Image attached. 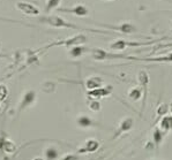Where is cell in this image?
Returning <instances> with one entry per match:
<instances>
[{
    "label": "cell",
    "mask_w": 172,
    "mask_h": 160,
    "mask_svg": "<svg viewBox=\"0 0 172 160\" xmlns=\"http://www.w3.org/2000/svg\"><path fill=\"white\" fill-rule=\"evenodd\" d=\"M36 98H37V94L35 90H27L23 92V95L20 99V103H19V112H22L24 111L26 108H29L31 107L36 101Z\"/></svg>",
    "instance_id": "277c9868"
},
{
    "label": "cell",
    "mask_w": 172,
    "mask_h": 160,
    "mask_svg": "<svg viewBox=\"0 0 172 160\" xmlns=\"http://www.w3.org/2000/svg\"><path fill=\"white\" fill-rule=\"evenodd\" d=\"M45 157L47 160H56L59 157V152L56 148H47L45 150Z\"/></svg>",
    "instance_id": "2e32d148"
},
{
    "label": "cell",
    "mask_w": 172,
    "mask_h": 160,
    "mask_svg": "<svg viewBox=\"0 0 172 160\" xmlns=\"http://www.w3.org/2000/svg\"><path fill=\"white\" fill-rule=\"evenodd\" d=\"M91 57L95 59V60H105V59H110V58H123L120 55H116V54H110L107 52H105L104 50H101V48H96L91 53Z\"/></svg>",
    "instance_id": "ba28073f"
},
{
    "label": "cell",
    "mask_w": 172,
    "mask_h": 160,
    "mask_svg": "<svg viewBox=\"0 0 172 160\" xmlns=\"http://www.w3.org/2000/svg\"><path fill=\"white\" fill-rule=\"evenodd\" d=\"M60 160H79V157H77L76 154H72V153H69V154L64 156Z\"/></svg>",
    "instance_id": "603a6c76"
},
{
    "label": "cell",
    "mask_w": 172,
    "mask_h": 160,
    "mask_svg": "<svg viewBox=\"0 0 172 160\" xmlns=\"http://www.w3.org/2000/svg\"><path fill=\"white\" fill-rule=\"evenodd\" d=\"M166 109H168V106L164 105V104H162V105L158 107V109H157L158 115H163V114H165V113H166Z\"/></svg>",
    "instance_id": "7402d4cb"
},
{
    "label": "cell",
    "mask_w": 172,
    "mask_h": 160,
    "mask_svg": "<svg viewBox=\"0 0 172 160\" xmlns=\"http://www.w3.org/2000/svg\"><path fill=\"white\" fill-rule=\"evenodd\" d=\"M171 112H172V105H171Z\"/></svg>",
    "instance_id": "484cf974"
},
{
    "label": "cell",
    "mask_w": 172,
    "mask_h": 160,
    "mask_svg": "<svg viewBox=\"0 0 172 160\" xmlns=\"http://www.w3.org/2000/svg\"><path fill=\"white\" fill-rule=\"evenodd\" d=\"M140 45L139 43H130V42H126V40H123V39H119V40H116L113 42L110 47L112 50H117V51H120V50H124L126 46H136Z\"/></svg>",
    "instance_id": "30bf717a"
},
{
    "label": "cell",
    "mask_w": 172,
    "mask_h": 160,
    "mask_svg": "<svg viewBox=\"0 0 172 160\" xmlns=\"http://www.w3.org/2000/svg\"><path fill=\"white\" fill-rule=\"evenodd\" d=\"M38 21L46 24V26H50L52 28H65V29H74V30H79V29H84V30H88V31H98V30H91V29H87V28H82L77 24H74V23H70L68 21H66L65 19H63L61 16L59 15H54V14H47V15H43L38 17Z\"/></svg>",
    "instance_id": "6da1fadb"
},
{
    "label": "cell",
    "mask_w": 172,
    "mask_h": 160,
    "mask_svg": "<svg viewBox=\"0 0 172 160\" xmlns=\"http://www.w3.org/2000/svg\"><path fill=\"white\" fill-rule=\"evenodd\" d=\"M154 139H155L156 144H158V143L162 141V134H161V131H159L158 129L155 130V132H154Z\"/></svg>",
    "instance_id": "44dd1931"
},
{
    "label": "cell",
    "mask_w": 172,
    "mask_h": 160,
    "mask_svg": "<svg viewBox=\"0 0 172 160\" xmlns=\"http://www.w3.org/2000/svg\"><path fill=\"white\" fill-rule=\"evenodd\" d=\"M84 52H86V47H83L82 45L74 46V47H70V50H69V57L73 59H76V58H80L81 55H83Z\"/></svg>",
    "instance_id": "4fadbf2b"
},
{
    "label": "cell",
    "mask_w": 172,
    "mask_h": 160,
    "mask_svg": "<svg viewBox=\"0 0 172 160\" xmlns=\"http://www.w3.org/2000/svg\"><path fill=\"white\" fill-rule=\"evenodd\" d=\"M8 95V90H7V88L5 87V85H2V84H0V100H3Z\"/></svg>",
    "instance_id": "ffe728a7"
},
{
    "label": "cell",
    "mask_w": 172,
    "mask_h": 160,
    "mask_svg": "<svg viewBox=\"0 0 172 160\" xmlns=\"http://www.w3.org/2000/svg\"><path fill=\"white\" fill-rule=\"evenodd\" d=\"M58 12L60 13H68V14H72V15H75V16H79V17H84L89 14V10L88 8L84 6V5H74L73 7H69V8H66V7H58L57 8Z\"/></svg>",
    "instance_id": "5b68a950"
},
{
    "label": "cell",
    "mask_w": 172,
    "mask_h": 160,
    "mask_svg": "<svg viewBox=\"0 0 172 160\" xmlns=\"http://www.w3.org/2000/svg\"><path fill=\"white\" fill-rule=\"evenodd\" d=\"M162 128L165 129V130H169L172 128V118H165L162 120V123H161Z\"/></svg>",
    "instance_id": "d6986e66"
},
{
    "label": "cell",
    "mask_w": 172,
    "mask_h": 160,
    "mask_svg": "<svg viewBox=\"0 0 172 160\" xmlns=\"http://www.w3.org/2000/svg\"><path fill=\"white\" fill-rule=\"evenodd\" d=\"M103 84V80L98 76H91L89 78H87L86 81V88L88 90H94L97 88H101Z\"/></svg>",
    "instance_id": "9c48e42d"
},
{
    "label": "cell",
    "mask_w": 172,
    "mask_h": 160,
    "mask_svg": "<svg viewBox=\"0 0 172 160\" xmlns=\"http://www.w3.org/2000/svg\"><path fill=\"white\" fill-rule=\"evenodd\" d=\"M128 97L132 99V100H138L140 99V97H141V91H140V89H132L130 92H128Z\"/></svg>",
    "instance_id": "ac0fdd59"
},
{
    "label": "cell",
    "mask_w": 172,
    "mask_h": 160,
    "mask_svg": "<svg viewBox=\"0 0 172 160\" xmlns=\"http://www.w3.org/2000/svg\"><path fill=\"white\" fill-rule=\"evenodd\" d=\"M100 148V143L95 139H88L86 142V144L77 150L79 153H91V152H95L97 149Z\"/></svg>",
    "instance_id": "52a82bcc"
},
{
    "label": "cell",
    "mask_w": 172,
    "mask_h": 160,
    "mask_svg": "<svg viewBox=\"0 0 172 160\" xmlns=\"http://www.w3.org/2000/svg\"><path fill=\"white\" fill-rule=\"evenodd\" d=\"M61 0H45V12L49 13L53 9H57L60 5Z\"/></svg>",
    "instance_id": "5bb4252c"
},
{
    "label": "cell",
    "mask_w": 172,
    "mask_h": 160,
    "mask_svg": "<svg viewBox=\"0 0 172 160\" xmlns=\"http://www.w3.org/2000/svg\"><path fill=\"white\" fill-rule=\"evenodd\" d=\"M106 1H112V0H106Z\"/></svg>",
    "instance_id": "d4e9b609"
},
{
    "label": "cell",
    "mask_w": 172,
    "mask_h": 160,
    "mask_svg": "<svg viewBox=\"0 0 172 160\" xmlns=\"http://www.w3.org/2000/svg\"><path fill=\"white\" fill-rule=\"evenodd\" d=\"M132 127H133V119H131V118L124 119V120L120 122V125H119V130H118L117 135H120V134H123V132H126V131L131 130ZM117 135H116V136H117Z\"/></svg>",
    "instance_id": "7c38bea8"
},
{
    "label": "cell",
    "mask_w": 172,
    "mask_h": 160,
    "mask_svg": "<svg viewBox=\"0 0 172 160\" xmlns=\"http://www.w3.org/2000/svg\"><path fill=\"white\" fill-rule=\"evenodd\" d=\"M0 104H1V100H0Z\"/></svg>",
    "instance_id": "4316f807"
},
{
    "label": "cell",
    "mask_w": 172,
    "mask_h": 160,
    "mask_svg": "<svg viewBox=\"0 0 172 160\" xmlns=\"http://www.w3.org/2000/svg\"><path fill=\"white\" fill-rule=\"evenodd\" d=\"M88 107H89L91 111L97 112V111L101 109V103H100L97 99H93V98H90V100H89V103H88Z\"/></svg>",
    "instance_id": "e0dca14e"
},
{
    "label": "cell",
    "mask_w": 172,
    "mask_h": 160,
    "mask_svg": "<svg viewBox=\"0 0 172 160\" xmlns=\"http://www.w3.org/2000/svg\"><path fill=\"white\" fill-rule=\"evenodd\" d=\"M33 160H44L43 158H40V157H36V158H34Z\"/></svg>",
    "instance_id": "cb8c5ba5"
},
{
    "label": "cell",
    "mask_w": 172,
    "mask_h": 160,
    "mask_svg": "<svg viewBox=\"0 0 172 160\" xmlns=\"http://www.w3.org/2000/svg\"><path fill=\"white\" fill-rule=\"evenodd\" d=\"M76 123H77V126L81 127V128H89V127L96 125V123L93 121V119H90V118L87 116V115H80V116H77Z\"/></svg>",
    "instance_id": "8fae6325"
},
{
    "label": "cell",
    "mask_w": 172,
    "mask_h": 160,
    "mask_svg": "<svg viewBox=\"0 0 172 160\" xmlns=\"http://www.w3.org/2000/svg\"><path fill=\"white\" fill-rule=\"evenodd\" d=\"M87 36L83 33H77L74 36H70L68 38L65 39H60V40H56L49 45H46L44 48L42 50H47L50 47H54V46H65V47H74V46H79V45H83L84 43H87Z\"/></svg>",
    "instance_id": "7a4b0ae2"
},
{
    "label": "cell",
    "mask_w": 172,
    "mask_h": 160,
    "mask_svg": "<svg viewBox=\"0 0 172 160\" xmlns=\"http://www.w3.org/2000/svg\"><path fill=\"white\" fill-rule=\"evenodd\" d=\"M110 94H111V88H97L94 90H89L87 92L88 97L93 99H100V98L109 96Z\"/></svg>",
    "instance_id": "8992f818"
},
{
    "label": "cell",
    "mask_w": 172,
    "mask_h": 160,
    "mask_svg": "<svg viewBox=\"0 0 172 160\" xmlns=\"http://www.w3.org/2000/svg\"><path fill=\"white\" fill-rule=\"evenodd\" d=\"M139 82L141 83V85L143 87V89H144V91H147V87H148V82H149V77H148V74H147V71H144V70H141L140 73H139Z\"/></svg>",
    "instance_id": "9a60e30c"
},
{
    "label": "cell",
    "mask_w": 172,
    "mask_h": 160,
    "mask_svg": "<svg viewBox=\"0 0 172 160\" xmlns=\"http://www.w3.org/2000/svg\"><path fill=\"white\" fill-rule=\"evenodd\" d=\"M15 8L16 10L23 13L27 16H39L40 15V9L38 7H36L35 5L30 3V2H26V1H17L15 2Z\"/></svg>",
    "instance_id": "3957f363"
}]
</instances>
